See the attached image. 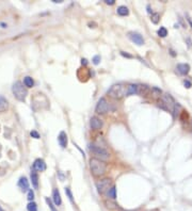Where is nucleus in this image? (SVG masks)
<instances>
[{
  "mask_svg": "<svg viewBox=\"0 0 192 211\" xmlns=\"http://www.w3.org/2000/svg\"><path fill=\"white\" fill-rule=\"evenodd\" d=\"M161 102H163L164 105L170 106V107H173V106H175V104H176V102H174L173 97H172L170 94H164V95L162 96V98H161Z\"/></svg>",
  "mask_w": 192,
  "mask_h": 211,
  "instance_id": "f8f14e48",
  "label": "nucleus"
},
{
  "mask_svg": "<svg viewBox=\"0 0 192 211\" xmlns=\"http://www.w3.org/2000/svg\"><path fill=\"white\" fill-rule=\"evenodd\" d=\"M138 93V85L130 84L128 85V95H132V94Z\"/></svg>",
  "mask_w": 192,
  "mask_h": 211,
  "instance_id": "aec40b11",
  "label": "nucleus"
},
{
  "mask_svg": "<svg viewBox=\"0 0 192 211\" xmlns=\"http://www.w3.org/2000/svg\"><path fill=\"white\" fill-rule=\"evenodd\" d=\"M0 211H4L3 209H2V208H1V206H0Z\"/></svg>",
  "mask_w": 192,
  "mask_h": 211,
  "instance_id": "f704fd0d",
  "label": "nucleus"
},
{
  "mask_svg": "<svg viewBox=\"0 0 192 211\" xmlns=\"http://www.w3.org/2000/svg\"><path fill=\"white\" fill-rule=\"evenodd\" d=\"M112 187V180L110 178H104L100 179L96 182V189H97L99 194L108 192V190Z\"/></svg>",
  "mask_w": 192,
  "mask_h": 211,
  "instance_id": "39448f33",
  "label": "nucleus"
},
{
  "mask_svg": "<svg viewBox=\"0 0 192 211\" xmlns=\"http://www.w3.org/2000/svg\"><path fill=\"white\" fill-rule=\"evenodd\" d=\"M52 201L56 206L62 205V198H61V195H60V192L58 189H53L52 191Z\"/></svg>",
  "mask_w": 192,
  "mask_h": 211,
  "instance_id": "9b49d317",
  "label": "nucleus"
},
{
  "mask_svg": "<svg viewBox=\"0 0 192 211\" xmlns=\"http://www.w3.org/2000/svg\"><path fill=\"white\" fill-rule=\"evenodd\" d=\"M121 55H122L123 57H126V58H132V56H131V55H128V53H125L124 51H121Z\"/></svg>",
  "mask_w": 192,
  "mask_h": 211,
  "instance_id": "2f4dec72",
  "label": "nucleus"
},
{
  "mask_svg": "<svg viewBox=\"0 0 192 211\" xmlns=\"http://www.w3.org/2000/svg\"><path fill=\"white\" fill-rule=\"evenodd\" d=\"M184 85H185V87H187V89H190L191 87V82L189 81V80H185L184 81Z\"/></svg>",
  "mask_w": 192,
  "mask_h": 211,
  "instance_id": "c756f323",
  "label": "nucleus"
},
{
  "mask_svg": "<svg viewBox=\"0 0 192 211\" xmlns=\"http://www.w3.org/2000/svg\"><path fill=\"white\" fill-rule=\"evenodd\" d=\"M28 201H33V198H34V192H33L32 190H29L28 191Z\"/></svg>",
  "mask_w": 192,
  "mask_h": 211,
  "instance_id": "a878e982",
  "label": "nucleus"
},
{
  "mask_svg": "<svg viewBox=\"0 0 192 211\" xmlns=\"http://www.w3.org/2000/svg\"><path fill=\"white\" fill-rule=\"evenodd\" d=\"M102 125H104V124H102V121L100 120V118L96 117V116H93V117L90 120V126H91L92 129H94V130L102 129Z\"/></svg>",
  "mask_w": 192,
  "mask_h": 211,
  "instance_id": "6e6552de",
  "label": "nucleus"
},
{
  "mask_svg": "<svg viewBox=\"0 0 192 211\" xmlns=\"http://www.w3.org/2000/svg\"><path fill=\"white\" fill-rule=\"evenodd\" d=\"M18 187L21 188L23 192H26V191H29V182L27 180L26 177H21V179L18 180Z\"/></svg>",
  "mask_w": 192,
  "mask_h": 211,
  "instance_id": "4468645a",
  "label": "nucleus"
},
{
  "mask_svg": "<svg viewBox=\"0 0 192 211\" xmlns=\"http://www.w3.org/2000/svg\"><path fill=\"white\" fill-rule=\"evenodd\" d=\"M12 92L14 97L16 98L17 100L19 102H25L26 100V97L28 95V91L27 89L24 86V84L19 81H16L12 86Z\"/></svg>",
  "mask_w": 192,
  "mask_h": 211,
  "instance_id": "7ed1b4c3",
  "label": "nucleus"
},
{
  "mask_svg": "<svg viewBox=\"0 0 192 211\" xmlns=\"http://www.w3.org/2000/svg\"><path fill=\"white\" fill-rule=\"evenodd\" d=\"M117 14H119L120 16H127V15L129 14L128 8H127V6H119V8H117Z\"/></svg>",
  "mask_w": 192,
  "mask_h": 211,
  "instance_id": "a211bd4d",
  "label": "nucleus"
},
{
  "mask_svg": "<svg viewBox=\"0 0 192 211\" xmlns=\"http://www.w3.org/2000/svg\"><path fill=\"white\" fill-rule=\"evenodd\" d=\"M191 127H192V121H191Z\"/></svg>",
  "mask_w": 192,
  "mask_h": 211,
  "instance_id": "c9c22d12",
  "label": "nucleus"
},
{
  "mask_svg": "<svg viewBox=\"0 0 192 211\" xmlns=\"http://www.w3.org/2000/svg\"><path fill=\"white\" fill-rule=\"evenodd\" d=\"M99 61H100V56H95V57L93 58V63L95 65L99 64Z\"/></svg>",
  "mask_w": 192,
  "mask_h": 211,
  "instance_id": "c85d7f7f",
  "label": "nucleus"
},
{
  "mask_svg": "<svg viewBox=\"0 0 192 211\" xmlns=\"http://www.w3.org/2000/svg\"><path fill=\"white\" fill-rule=\"evenodd\" d=\"M177 71L179 74H182V75H187V74L190 71V66H189L188 64H178L177 65Z\"/></svg>",
  "mask_w": 192,
  "mask_h": 211,
  "instance_id": "2eb2a0df",
  "label": "nucleus"
},
{
  "mask_svg": "<svg viewBox=\"0 0 192 211\" xmlns=\"http://www.w3.org/2000/svg\"><path fill=\"white\" fill-rule=\"evenodd\" d=\"M89 149H90L91 152H93V154L95 155L96 157H97V159L99 158L100 160H107V159H109V152H107L105 148L100 147V146H96V145H90L89 146Z\"/></svg>",
  "mask_w": 192,
  "mask_h": 211,
  "instance_id": "20e7f679",
  "label": "nucleus"
},
{
  "mask_svg": "<svg viewBox=\"0 0 192 211\" xmlns=\"http://www.w3.org/2000/svg\"><path fill=\"white\" fill-rule=\"evenodd\" d=\"M81 63L86 65V63H88V62H86V59H82V60H81Z\"/></svg>",
  "mask_w": 192,
  "mask_h": 211,
  "instance_id": "72a5a7b5",
  "label": "nucleus"
},
{
  "mask_svg": "<svg viewBox=\"0 0 192 211\" xmlns=\"http://www.w3.org/2000/svg\"><path fill=\"white\" fill-rule=\"evenodd\" d=\"M53 2H55V3H61L62 1H63V0H52Z\"/></svg>",
  "mask_w": 192,
  "mask_h": 211,
  "instance_id": "473e14b6",
  "label": "nucleus"
},
{
  "mask_svg": "<svg viewBox=\"0 0 192 211\" xmlns=\"http://www.w3.org/2000/svg\"><path fill=\"white\" fill-rule=\"evenodd\" d=\"M105 2H106L107 4H110V6H113V4L115 3L114 0H105Z\"/></svg>",
  "mask_w": 192,
  "mask_h": 211,
  "instance_id": "7c9ffc66",
  "label": "nucleus"
},
{
  "mask_svg": "<svg viewBox=\"0 0 192 211\" xmlns=\"http://www.w3.org/2000/svg\"><path fill=\"white\" fill-rule=\"evenodd\" d=\"M33 170L37 172H43L46 170V163L43 159H36L33 163Z\"/></svg>",
  "mask_w": 192,
  "mask_h": 211,
  "instance_id": "1a4fd4ad",
  "label": "nucleus"
},
{
  "mask_svg": "<svg viewBox=\"0 0 192 211\" xmlns=\"http://www.w3.org/2000/svg\"><path fill=\"white\" fill-rule=\"evenodd\" d=\"M159 19H160V15L158 14V13H154V14H152V18L151 21L153 24H158L159 22Z\"/></svg>",
  "mask_w": 192,
  "mask_h": 211,
  "instance_id": "b1692460",
  "label": "nucleus"
},
{
  "mask_svg": "<svg viewBox=\"0 0 192 211\" xmlns=\"http://www.w3.org/2000/svg\"><path fill=\"white\" fill-rule=\"evenodd\" d=\"M128 36L129 39L131 40L135 44L139 45V46H141V45L144 44V39L142 37L141 34H139V33H136V32H129L128 33Z\"/></svg>",
  "mask_w": 192,
  "mask_h": 211,
  "instance_id": "0eeeda50",
  "label": "nucleus"
},
{
  "mask_svg": "<svg viewBox=\"0 0 192 211\" xmlns=\"http://www.w3.org/2000/svg\"><path fill=\"white\" fill-rule=\"evenodd\" d=\"M24 85L27 87H32L34 85V81H33V79L31 77L27 76V77L24 78Z\"/></svg>",
  "mask_w": 192,
  "mask_h": 211,
  "instance_id": "6ab92c4d",
  "label": "nucleus"
},
{
  "mask_svg": "<svg viewBox=\"0 0 192 211\" xmlns=\"http://www.w3.org/2000/svg\"><path fill=\"white\" fill-rule=\"evenodd\" d=\"M106 205H107V208H109V209H114V208H117V204L115 203H110V201H106Z\"/></svg>",
  "mask_w": 192,
  "mask_h": 211,
  "instance_id": "bb28decb",
  "label": "nucleus"
},
{
  "mask_svg": "<svg viewBox=\"0 0 192 211\" xmlns=\"http://www.w3.org/2000/svg\"><path fill=\"white\" fill-rule=\"evenodd\" d=\"M158 35L160 37H166L168 35V30L164 27H160V29L158 30Z\"/></svg>",
  "mask_w": 192,
  "mask_h": 211,
  "instance_id": "4be33fe9",
  "label": "nucleus"
},
{
  "mask_svg": "<svg viewBox=\"0 0 192 211\" xmlns=\"http://www.w3.org/2000/svg\"><path fill=\"white\" fill-rule=\"evenodd\" d=\"M30 136H32V138H34V139H40V134H39V132L35 131V130H32V131L30 132Z\"/></svg>",
  "mask_w": 192,
  "mask_h": 211,
  "instance_id": "cd10ccee",
  "label": "nucleus"
},
{
  "mask_svg": "<svg viewBox=\"0 0 192 211\" xmlns=\"http://www.w3.org/2000/svg\"><path fill=\"white\" fill-rule=\"evenodd\" d=\"M107 197L112 199V201H114V199L117 198V189H115L114 186H112V187L108 190V192H107Z\"/></svg>",
  "mask_w": 192,
  "mask_h": 211,
  "instance_id": "f3484780",
  "label": "nucleus"
},
{
  "mask_svg": "<svg viewBox=\"0 0 192 211\" xmlns=\"http://www.w3.org/2000/svg\"><path fill=\"white\" fill-rule=\"evenodd\" d=\"M96 113L98 114H106L109 111V104L106 100V98H100L98 100L97 105H96V109H95Z\"/></svg>",
  "mask_w": 192,
  "mask_h": 211,
  "instance_id": "423d86ee",
  "label": "nucleus"
},
{
  "mask_svg": "<svg viewBox=\"0 0 192 211\" xmlns=\"http://www.w3.org/2000/svg\"><path fill=\"white\" fill-rule=\"evenodd\" d=\"M8 107H9L8 100H6L3 96L0 95V112L6 111V110H8Z\"/></svg>",
  "mask_w": 192,
  "mask_h": 211,
  "instance_id": "dca6fc26",
  "label": "nucleus"
},
{
  "mask_svg": "<svg viewBox=\"0 0 192 211\" xmlns=\"http://www.w3.org/2000/svg\"><path fill=\"white\" fill-rule=\"evenodd\" d=\"M58 142H59L60 146L62 148H65L67 146V136H66V133L64 131L60 132L59 136H58Z\"/></svg>",
  "mask_w": 192,
  "mask_h": 211,
  "instance_id": "9d476101",
  "label": "nucleus"
},
{
  "mask_svg": "<svg viewBox=\"0 0 192 211\" xmlns=\"http://www.w3.org/2000/svg\"><path fill=\"white\" fill-rule=\"evenodd\" d=\"M45 201H46V203H47V205H48V207H49V209H50V211H58V210H57V208H56V206L52 204V201H51V199H50V198H48V197H46Z\"/></svg>",
  "mask_w": 192,
  "mask_h": 211,
  "instance_id": "5701e85b",
  "label": "nucleus"
},
{
  "mask_svg": "<svg viewBox=\"0 0 192 211\" xmlns=\"http://www.w3.org/2000/svg\"><path fill=\"white\" fill-rule=\"evenodd\" d=\"M108 95L113 99H122L128 95V86L122 83L114 84L109 89Z\"/></svg>",
  "mask_w": 192,
  "mask_h": 211,
  "instance_id": "f03ea898",
  "label": "nucleus"
},
{
  "mask_svg": "<svg viewBox=\"0 0 192 211\" xmlns=\"http://www.w3.org/2000/svg\"><path fill=\"white\" fill-rule=\"evenodd\" d=\"M90 169L92 174L96 177H100L107 172V163L97 158L90 159Z\"/></svg>",
  "mask_w": 192,
  "mask_h": 211,
  "instance_id": "f257e3e1",
  "label": "nucleus"
},
{
  "mask_svg": "<svg viewBox=\"0 0 192 211\" xmlns=\"http://www.w3.org/2000/svg\"><path fill=\"white\" fill-rule=\"evenodd\" d=\"M27 210L28 211H37V205L34 201H30V203L27 205Z\"/></svg>",
  "mask_w": 192,
  "mask_h": 211,
  "instance_id": "412c9836",
  "label": "nucleus"
},
{
  "mask_svg": "<svg viewBox=\"0 0 192 211\" xmlns=\"http://www.w3.org/2000/svg\"><path fill=\"white\" fill-rule=\"evenodd\" d=\"M65 193H66V195H67V197H68V199H70L71 201L74 204V198H73V194H72V191H71L70 188H65Z\"/></svg>",
  "mask_w": 192,
  "mask_h": 211,
  "instance_id": "393cba45",
  "label": "nucleus"
},
{
  "mask_svg": "<svg viewBox=\"0 0 192 211\" xmlns=\"http://www.w3.org/2000/svg\"><path fill=\"white\" fill-rule=\"evenodd\" d=\"M30 177H31V182H32L33 188H34V189H37V188H39V175H37L36 171L33 170L30 174Z\"/></svg>",
  "mask_w": 192,
  "mask_h": 211,
  "instance_id": "ddd939ff",
  "label": "nucleus"
}]
</instances>
